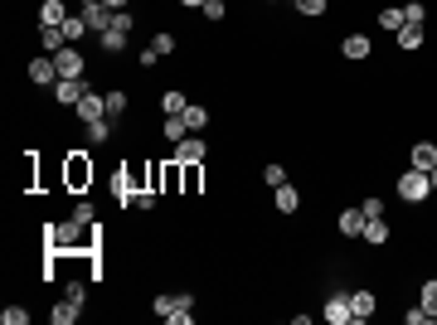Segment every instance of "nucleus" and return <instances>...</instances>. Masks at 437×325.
I'll return each instance as SVG.
<instances>
[{"mask_svg":"<svg viewBox=\"0 0 437 325\" xmlns=\"http://www.w3.org/2000/svg\"><path fill=\"white\" fill-rule=\"evenodd\" d=\"M73 218H78V223H93V204H88V199H83V204H73Z\"/></svg>","mask_w":437,"mask_h":325,"instance_id":"42","label":"nucleus"},{"mask_svg":"<svg viewBox=\"0 0 437 325\" xmlns=\"http://www.w3.org/2000/svg\"><path fill=\"white\" fill-rule=\"evenodd\" d=\"M78 316H83V306H78V301H68V296H64V301L49 311V321H54V325H73Z\"/></svg>","mask_w":437,"mask_h":325,"instance_id":"16","label":"nucleus"},{"mask_svg":"<svg viewBox=\"0 0 437 325\" xmlns=\"http://www.w3.org/2000/svg\"><path fill=\"white\" fill-rule=\"evenodd\" d=\"M83 93H88V83H83V78H59V83H54L59 107H78V103H83Z\"/></svg>","mask_w":437,"mask_h":325,"instance_id":"6","label":"nucleus"},{"mask_svg":"<svg viewBox=\"0 0 437 325\" xmlns=\"http://www.w3.org/2000/svg\"><path fill=\"white\" fill-rule=\"evenodd\" d=\"M64 34H68V44L83 39V34H88V20H83V15H68V20H64Z\"/></svg>","mask_w":437,"mask_h":325,"instance_id":"29","label":"nucleus"},{"mask_svg":"<svg viewBox=\"0 0 437 325\" xmlns=\"http://www.w3.org/2000/svg\"><path fill=\"white\" fill-rule=\"evenodd\" d=\"M98 39H103V49H108V54H121V49H126V29H117V24H108Z\"/></svg>","mask_w":437,"mask_h":325,"instance_id":"20","label":"nucleus"},{"mask_svg":"<svg viewBox=\"0 0 437 325\" xmlns=\"http://www.w3.org/2000/svg\"><path fill=\"white\" fill-rule=\"evenodd\" d=\"M78 228H83L78 218H68V223H54V228H49V243H54V248H78V243H83V233H78Z\"/></svg>","mask_w":437,"mask_h":325,"instance_id":"10","label":"nucleus"},{"mask_svg":"<svg viewBox=\"0 0 437 325\" xmlns=\"http://www.w3.org/2000/svg\"><path fill=\"white\" fill-rule=\"evenodd\" d=\"M64 20H68L64 0H44V5H39V29H49V24H64Z\"/></svg>","mask_w":437,"mask_h":325,"instance_id":"14","label":"nucleus"},{"mask_svg":"<svg viewBox=\"0 0 437 325\" xmlns=\"http://www.w3.org/2000/svg\"><path fill=\"white\" fill-rule=\"evenodd\" d=\"M180 116H185V121H190V131H205V126H209V112L200 107V103H190V107L180 112Z\"/></svg>","mask_w":437,"mask_h":325,"instance_id":"26","label":"nucleus"},{"mask_svg":"<svg viewBox=\"0 0 437 325\" xmlns=\"http://www.w3.org/2000/svg\"><path fill=\"white\" fill-rule=\"evenodd\" d=\"M408 165H413V170H433V165H437V146H433V141H418L413 156H408Z\"/></svg>","mask_w":437,"mask_h":325,"instance_id":"13","label":"nucleus"},{"mask_svg":"<svg viewBox=\"0 0 437 325\" xmlns=\"http://www.w3.org/2000/svg\"><path fill=\"white\" fill-rule=\"evenodd\" d=\"M364 223H369V218H364V209H345V214L335 218V228H340L345 238H364Z\"/></svg>","mask_w":437,"mask_h":325,"instance_id":"12","label":"nucleus"},{"mask_svg":"<svg viewBox=\"0 0 437 325\" xmlns=\"http://www.w3.org/2000/svg\"><path fill=\"white\" fill-rule=\"evenodd\" d=\"M151 311H156L161 321H170V316H175V296H165V292H161V296L151 301Z\"/></svg>","mask_w":437,"mask_h":325,"instance_id":"33","label":"nucleus"},{"mask_svg":"<svg viewBox=\"0 0 437 325\" xmlns=\"http://www.w3.org/2000/svg\"><path fill=\"white\" fill-rule=\"evenodd\" d=\"M88 141H93V146L112 141V116H98V121H88Z\"/></svg>","mask_w":437,"mask_h":325,"instance_id":"24","label":"nucleus"},{"mask_svg":"<svg viewBox=\"0 0 437 325\" xmlns=\"http://www.w3.org/2000/svg\"><path fill=\"white\" fill-rule=\"evenodd\" d=\"M64 296H68V301H78V306H83V301H88V287H83V282H68V292H64Z\"/></svg>","mask_w":437,"mask_h":325,"instance_id":"39","label":"nucleus"},{"mask_svg":"<svg viewBox=\"0 0 437 325\" xmlns=\"http://www.w3.org/2000/svg\"><path fill=\"white\" fill-rule=\"evenodd\" d=\"M112 195H117V204H121V209H126V204H136V195H141V190L131 185V175H126V165H121V170L112 175Z\"/></svg>","mask_w":437,"mask_h":325,"instance_id":"11","label":"nucleus"},{"mask_svg":"<svg viewBox=\"0 0 437 325\" xmlns=\"http://www.w3.org/2000/svg\"><path fill=\"white\" fill-rule=\"evenodd\" d=\"M185 136H190V121H185V116H165V141H170V146H180Z\"/></svg>","mask_w":437,"mask_h":325,"instance_id":"23","label":"nucleus"},{"mask_svg":"<svg viewBox=\"0 0 437 325\" xmlns=\"http://www.w3.org/2000/svg\"><path fill=\"white\" fill-rule=\"evenodd\" d=\"M389 233H394V228H389L384 218H369V223H364V243H369V248H384Z\"/></svg>","mask_w":437,"mask_h":325,"instance_id":"18","label":"nucleus"},{"mask_svg":"<svg viewBox=\"0 0 437 325\" xmlns=\"http://www.w3.org/2000/svg\"><path fill=\"white\" fill-rule=\"evenodd\" d=\"M302 15H326V0H297Z\"/></svg>","mask_w":437,"mask_h":325,"instance_id":"40","label":"nucleus"},{"mask_svg":"<svg viewBox=\"0 0 437 325\" xmlns=\"http://www.w3.org/2000/svg\"><path fill=\"white\" fill-rule=\"evenodd\" d=\"M29 83H39V88L59 83V63H54V54H39V59L29 63Z\"/></svg>","mask_w":437,"mask_h":325,"instance_id":"9","label":"nucleus"},{"mask_svg":"<svg viewBox=\"0 0 437 325\" xmlns=\"http://www.w3.org/2000/svg\"><path fill=\"white\" fill-rule=\"evenodd\" d=\"M151 49H156L161 59H165V54H175V34H170V29H161V34L151 39Z\"/></svg>","mask_w":437,"mask_h":325,"instance_id":"32","label":"nucleus"},{"mask_svg":"<svg viewBox=\"0 0 437 325\" xmlns=\"http://www.w3.org/2000/svg\"><path fill=\"white\" fill-rule=\"evenodd\" d=\"M112 24H117V29H126V34H131V24H136V20H131V10H117V15H112Z\"/></svg>","mask_w":437,"mask_h":325,"instance_id":"41","label":"nucleus"},{"mask_svg":"<svg viewBox=\"0 0 437 325\" xmlns=\"http://www.w3.org/2000/svg\"><path fill=\"white\" fill-rule=\"evenodd\" d=\"M205 156H209V146H205V131H190L180 146H175V156L170 160H185V165H205Z\"/></svg>","mask_w":437,"mask_h":325,"instance_id":"4","label":"nucleus"},{"mask_svg":"<svg viewBox=\"0 0 437 325\" xmlns=\"http://www.w3.org/2000/svg\"><path fill=\"white\" fill-rule=\"evenodd\" d=\"M418 306H423V311H428V316L437 321V277H428V282H423V296H418Z\"/></svg>","mask_w":437,"mask_h":325,"instance_id":"25","label":"nucleus"},{"mask_svg":"<svg viewBox=\"0 0 437 325\" xmlns=\"http://www.w3.org/2000/svg\"><path fill=\"white\" fill-rule=\"evenodd\" d=\"M428 195H433V180H428V170H413V165H408V170L399 175V199H408V204H423Z\"/></svg>","mask_w":437,"mask_h":325,"instance_id":"1","label":"nucleus"},{"mask_svg":"<svg viewBox=\"0 0 437 325\" xmlns=\"http://www.w3.org/2000/svg\"><path fill=\"white\" fill-rule=\"evenodd\" d=\"M0 325H29V311H24V306H5V311H0Z\"/></svg>","mask_w":437,"mask_h":325,"instance_id":"30","label":"nucleus"},{"mask_svg":"<svg viewBox=\"0 0 437 325\" xmlns=\"http://www.w3.org/2000/svg\"><path fill=\"white\" fill-rule=\"evenodd\" d=\"M272 204H277V214H297V209H302V195H297L292 185H277V195H272Z\"/></svg>","mask_w":437,"mask_h":325,"instance_id":"15","label":"nucleus"},{"mask_svg":"<svg viewBox=\"0 0 437 325\" xmlns=\"http://www.w3.org/2000/svg\"><path fill=\"white\" fill-rule=\"evenodd\" d=\"M103 5H112V10H126V0H103Z\"/></svg>","mask_w":437,"mask_h":325,"instance_id":"47","label":"nucleus"},{"mask_svg":"<svg viewBox=\"0 0 437 325\" xmlns=\"http://www.w3.org/2000/svg\"><path fill=\"white\" fill-rule=\"evenodd\" d=\"M374 311H379V296H374L369 287H355V292H350V316H355V325H364Z\"/></svg>","mask_w":437,"mask_h":325,"instance_id":"5","label":"nucleus"},{"mask_svg":"<svg viewBox=\"0 0 437 325\" xmlns=\"http://www.w3.org/2000/svg\"><path fill=\"white\" fill-rule=\"evenodd\" d=\"M136 209H156V190H141L136 195Z\"/></svg>","mask_w":437,"mask_h":325,"instance_id":"44","label":"nucleus"},{"mask_svg":"<svg viewBox=\"0 0 437 325\" xmlns=\"http://www.w3.org/2000/svg\"><path fill=\"white\" fill-rule=\"evenodd\" d=\"M360 209H364V218H384V199H374V195H369Z\"/></svg>","mask_w":437,"mask_h":325,"instance_id":"36","label":"nucleus"},{"mask_svg":"<svg viewBox=\"0 0 437 325\" xmlns=\"http://www.w3.org/2000/svg\"><path fill=\"white\" fill-rule=\"evenodd\" d=\"M379 24H384V29H394V34H399V29H403V24H408V20H403V5H384V10H379Z\"/></svg>","mask_w":437,"mask_h":325,"instance_id":"21","label":"nucleus"},{"mask_svg":"<svg viewBox=\"0 0 437 325\" xmlns=\"http://www.w3.org/2000/svg\"><path fill=\"white\" fill-rule=\"evenodd\" d=\"M428 180H433V195H437V165H433V170H428Z\"/></svg>","mask_w":437,"mask_h":325,"instance_id":"48","label":"nucleus"},{"mask_svg":"<svg viewBox=\"0 0 437 325\" xmlns=\"http://www.w3.org/2000/svg\"><path fill=\"white\" fill-rule=\"evenodd\" d=\"M340 54H345V59H369V39H364V34H350V39L340 44Z\"/></svg>","mask_w":437,"mask_h":325,"instance_id":"22","label":"nucleus"},{"mask_svg":"<svg viewBox=\"0 0 437 325\" xmlns=\"http://www.w3.org/2000/svg\"><path fill=\"white\" fill-rule=\"evenodd\" d=\"M54 63H59V78H83V68H88V63H83V54H78L73 44H68V49H59V54H54Z\"/></svg>","mask_w":437,"mask_h":325,"instance_id":"8","label":"nucleus"},{"mask_svg":"<svg viewBox=\"0 0 437 325\" xmlns=\"http://www.w3.org/2000/svg\"><path fill=\"white\" fill-rule=\"evenodd\" d=\"M175 311H195V296L190 292H175Z\"/></svg>","mask_w":437,"mask_h":325,"instance_id":"45","label":"nucleus"},{"mask_svg":"<svg viewBox=\"0 0 437 325\" xmlns=\"http://www.w3.org/2000/svg\"><path fill=\"white\" fill-rule=\"evenodd\" d=\"M78 121H83V126H88V121H98V116H108V93H93V88H88V93H83V103H78Z\"/></svg>","mask_w":437,"mask_h":325,"instance_id":"7","label":"nucleus"},{"mask_svg":"<svg viewBox=\"0 0 437 325\" xmlns=\"http://www.w3.org/2000/svg\"><path fill=\"white\" fill-rule=\"evenodd\" d=\"M223 15H228L223 0H205V20H223Z\"/></svg>","mask_w":437,"mask_h":325,"instance_id":"37","label":"nucleus"},{"mask_svg":"<svg viewBox=\"0 0 437 325\" xmlns=\"http://www.w3.org/2000/svg\"><path fill=\"white\" fill-rule=\"evenodd\" d=\"M180 165H185V160H180ZM200 180H205V165H185V185H180V190H185V195H200Z\"/></svg>","mask_w":437,"mask_h":325,"instance_id":"28","label":"nucleus"},{"mask_svg":"<svg viewBox=\"0 0 437 325\" xmlns=\"http://www.w3.org/2000/svg\"><path fill=\"white\" fill-rule=\"evenodd\" d=\"M262 180H267V185L277 190V185H287V170H282V165L272 160V165H262Z\"/></svg>","mask_w":437,"mask_h":325,"instance_id":"34","label":"nucleus"},{"mask_svg":"<svg viewBox=\"0 0 437 325\" xmlns=\"http://www.w3.org/2000/svg\"><path fill=\"white\" fill-rule=\"evenodd\" d=\"M185 107H190V98H185L180 88H165V93H161V112H165V116H180Z\"/></svg>","mask_w":437,"mask_h":325,"instance_id":"17","label":"nucleus"},{"mask_svg":"<svg viewBox=\"0 0 437 325\" xmlns=\"http://www.w3.org/2000/svg\"><path fill=\"white\" fill-rule=\"evenodd\" d=\"M156 59H161V54H156V49H151V44H146V49H141V54H136V63H141V68H151V63H156Z\"/></svg>","mask_w":437,"mask_h":325,"instance_id":"43","label":"nucleus"},{"mask_svg":"<svg viewBox=\"0 0 437 325\" xmlns=\"http://www.w3.org/2000/svg\"><path fill=\"white\" fill-rule=\"evenodd\" d=\"M423 39H428V34H423V24H403V29H399V49H408V54H413V49H423Z\"/></svg>","mask_w":437,"mask_h":325,"instance_id":"19","label":"nucleus"},{"mask_svg":"<svg viewBox=\"0 0 437 325\" xmlns=\"http://www.w3.org/2000/svg\"><path fill=\"white\" fill-rule=\"evenodd\" d=\"M403 321H408V325H433V316H428L423 306H413V311H403Z\"/></svg>","mask_w":437,"mask_h":325,"instance_id":"38","label":"nucleus"},{"mask_svg":"<svg viewBox=\"0 0 437 325\" xmlns=\"http://www.w3.org/2000/svg\"><path fill=\"white\" fill-rule=\"evenodd\" d=\"M180 5H190V10H205V0H180Z\"/></svg>","mask_w":437,"mask_h":325,"instance_id":"46","label":"nucleus"},{"mask_svg":"<svg viewBox=\"0 0 437 325\" xmlns=\"http://www.w3.org/2000/svg\"><path fill=\"white\" fill-rule=\"evenodd\" d=\"M64 185H68V190H88V185H93V160H88L83 151L68 156V165H64Z\"/></svg>","mask_w":437,"mask_h":325,"instance_id":"2","label":"nucleus"},{"mask_svg":"<svg viewBox=\"0 0 437 325\" xmlns=\"http://www.w3.org/2000/svg\"><path fill=\"white\" fill-rule=\"evenodd\" d=\"M403 20H408V24H423V20H428V5H423V0H408V5H403Z\"/></svg>","mask_w":437,"mask_h":325,"instance_id":"31","label":"nucleus"},{"mask_svg":"<svg viewBox=\"0 0 437 325\" xmlns=\"http://www.w3.org/2000/svg\"><path fill=\"white\" fill-rule=\"evenodd\" d=\"M321 321L326 325H355V316H350V292H330L326 306H321Z\"/></svg>","mask_w":437,"mask_h":325,"instance_id":"3","label":"nucleus"},{"mask_svg":"<svg viewBox=\"0 0 437 325\" xmlns=\"http://www.w3.org/2000/svg\"><path fill=\"white\" fill-rule=\"evenodd\" d=\"M126 112V93H108V116H121Z\"/></svg>","mask_w":437,"mask_h":325,"instance_id":"35","label":"nucleus"},{"mask_svg":"<svg viewBox=\"0 0 437 325\" xmlns=\"http://www.w3.org/2000/svg\"><path fill=\"white\" fill-rule=\"evenodd\" d=\"M161 185H165V190H175V185H185V165H180V160H170V165L161 170Z\"/></svg>","mask_w":437,"mask_h":325,"instance_id":"27","label":"nucleus"}]
</instances>
